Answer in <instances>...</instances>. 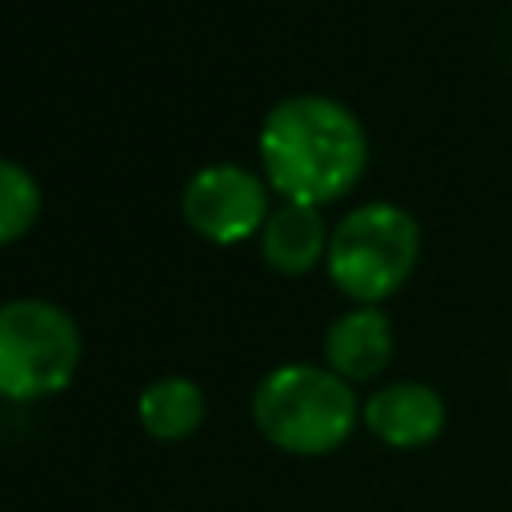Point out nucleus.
I'll return each mask as SVG.
<instances>
[{
	"instance_id": "3",
	"label": "nucleus",
	"mask_w": 512,
	"mask_h": 512,
	"mask_svg": "<svg viewBox=\"0 0 512 512\" xmlns=\"http://www.w3.org/2000/svg\"><path fill=\"white\" fill-rule=\"evenodd\" d=\"M420 260V224L408 208L372 200L352 208L328 240L324 268L356 304H380L400 292Z\"/></svg>"
},
{
	"instance_id": "6",
	"label": "nucleus",
	"mask_w": 512,
	"mask_h": 512,
	"mask_svg": "<svg viewBox=\"0 0 512 512\" xmlns=\"http://www.w3.org/2000/svg\"><path fill=\"white\" fill-rule=\"evenodd\" d=\"M360 420L388 448H424L444 432L448 408H444V396L432 384L396 380V384L376 388L364 400Z\"/></svg>"
},
{
	"instance_id": "4",
	"label": "nucleus",
	"mask_w": 512,
	"mask_h": 512,
	"mask_svg": "<svg viewBox=\"0 0 512 512\" xmlns=\"http://www.w3.org/2000/svg\"><path fill=\"white\" fill-rule=\"evenodd\" d=\"M80 364L72 316L48 300L0 304V396L40 400L60 392Z\"/></svg>"
},
{
	"instance_id": "2",
	"label": "nucleus",
	"mask_w": 512,
	"mask_h": 512,
	"mask_svg": "<svg viewBox=\"0 0 512 512\" xmlns=\"http://www.w3.org/2000/svg\"><path fill=\"white\" fill-rule=\"evenodd\" d=\"M252 420L268 444L292 456H324L352 436L360 408L352 384L332 368L280 364L256 384Z\"/></svg>"
},
{
	"instance_id": "9",
	"label": "nucleus",
	"mask_w": 512,
	"mask_h": 512,
	"mask_svg": "<svg viewBox=\"0 0 512 512\" xmlns=\"http://www.w3.org/2000/svg\"><path fill=\"white\" fill-rule=\"evenodd\" d=\"M204 420V392L184 376H164L140 392V424L156 440H184Z\"/></svg>"
},
{
	"instance_id": "1",
	"label": "nucleus",
	"mask_w": 512,
	"mask_h": 512,
	"mask_svg": "<svg viewBox=\"0 0 512 512\" xmlns=\"http://www.w3.org/2000/svg\"><path fill=\"white\" fill-rule=\"evenodd\" d=\"M260 168L284 200L324 208L360 184L368 168V132L340 100L300 92L264 116Z\"/></svg>"
},
{
	"instance_id": "5",
	"label": "nucleus",
	"mask_w": 512,
	"mask_h": 512,
	"mask_svg": "<svg viewBox=\"0 0 512 512\" xmlns=\"http://www.w3.org/2000/svg\"><path fill=\"white\" fill-rule=\"evenodd\" d=\"M180 212L192 232L212 244H240L268 220V188L244 164L200 168L180 196Z\"/></svg>"
},
{
	"instance_id": "10",
	"label": "nucleus",
	"mask_w": 512,
	"mask_h": 512,
	"mask_svg": "<svg viewBox=\"0 0 512 512\" xmlns=\"http://www.w3.org/2000/svg\"><path fill=\"white\" fill-rule=\"evenodd\" d=\"M40 212V184L28 168L0 160V244L20 240Z\"/></svg>"
},
{
	"instance_id": "8",
	"label": "nucleus",
	"mask_w": 512,
	"mask_h": 512,
	"mask_svg": "<svg viewBox=\"0 0 512 512\" xmlns=\"http://www.w3.org/2000/svg\"><path fill=\"white\" fill-rule=\"evenodd\" d=\"M328 240H332V232L324 224V212L312 204H292V200H284L276 212H268V220L260 228V252L284 276L312 272L328 256Z\"/></svg>"
},
{
	"instance_id": "7",
	"label": "nucleus",
	"mask_w": 512,
	"mask_h": 512,
	"mask_svg": "<svg viewBox=\"0 0 512 512\" xmlns=\"http://www.w3.org/2000/svg\"><path fill=\"white\" fill-rule=\"evenodd\" d=\"M324 360L348 384L376 380L392 360V320L376 304L348 308L324 336Z\"/></svg>"
}]
</instances>
